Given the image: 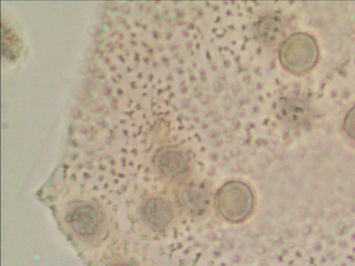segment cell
Returning a JSON list of instances; mask_svg holds the SVG:
<instances>
[{"label":"cell","mask_w":355,"mask_h":266,"mask_svg":"<svg viewBox=\"0 0 355 266\" xmlns=\"http://www.w3.org/2000/svg\"><path fill=\"white\" fill-rule=\"evenodd\" d=\"M158 170L162 175L180 185L188 183L192 173V161L189 154L176 148H170L158 155Z\"/></svg>","instance_id":"obj_8"},{"label":"cell","mask_w":355,"mask_h":266,"mask_svg":"<svg viewBox=\"0 0 355 266\" xmlns=\"http://www.w3.org/2000/svg\"><path fill=\"white\" fill-rule=\"evenodd\" d=\"M62 218L67 233L83 245L100 242L109 229L105 212L99 205L92 202H76L67 209Z\"/></svg>","instance_id":"obj_1"},{"label":"cell","mask_w":355,"mask_h":266,"mask_svg":"<svg viewBox=\"0 0 355 266\" xmlns=\"http://www.w3.org/2000/svg\"><path fill=\"white\" fill-rule=\"evenodd\" d=\"M279 123L288 132L309 131L318 118V110L310 97L300 93L285 95L277 104Z\"/></svg>","instance_id":"obj_4"},{"label":"cell","mask_w":355,"mask_h":266,"mask_svg":"<svg viewBox=\"0 0 355 266\" xmlns=\"http://www.w3.org/2000/svg\"><path fill=\"white\" fill-rule=\"evenodd\" d=\"M293 33V21L282 12H266L252 24L253 37L266 49L277 51L282 42Z\"/></svg>","instance_id":"obj_5"},{"label":"cell","mask_w":355,"mask_h":266,"mask_svg":"<svg viewBox=\"0 0 355 266\" xmlns=\"http://www.w3.org/2000/svg\"><path fill=\"white\" fill-rule=\"evenodd\" d=\"M139 214L146 226L155 231H164L171 227L176 217V211L172 202L166 198L150 197L141 205Z\"/></svg>","instance_id":"obj_7"},{"label":"cell","mask_w":355,"mask_h":266,"mask_svg":"<svg viewBox=\"0 0 355 266\" xmlns=\"http://www.w3.org/2000/svg\"><path fill=\"white\" fill-rule=\"evenodd\" d=\"M214 206L222 220L231 224H242L254 212L256 196L248 184L228 180L215 192Z\"/></svg>","instance_id":"obj_3"},{"label":"cell","mask_w":355,"mask_h":266,"mask_svg":"<svg viewBox=\"0 0 355 266\" xmlns=\"http://www.w3.org/2000/svg\"><path fill=\"white\" fill-rule=\"evenodd\" d=\"M214 195L204 184H182L178 192V204L180 210L190 218H201L207 214L214 205Z\"/></svg>","instance_id":"obj_6"},{"label":"cell","mask_w":355,"mask_h":266,"mask_svg":"<svg viewBox=\"0 0 355 266\" xmlns=\"http://www.w3.org/2000/svg\"><path fill=\"white\" fill-rule=\"evenodd\" d=\"M106 266H136L135 263L126 259H115V260L107 263Z\"/></svg>","instance_id":"obj_10"},{"label":"cell","mask_w":355,"mask_h":266,"mask_svg":"<svg viewBox=\"0 0 355 266\" xmlns=\"http://www.w3.org/2000/svg\"><path fill=\"white\" fill-rule=\"evenodd\" d=\"M277 52L282 68L296 76L309 74L321 59V50L315 37L304 31H293L288 35Z\"/></svg>","instance_id":"obj_2"},{"label":"cell","mask_w":355,"mask_h":266,"mask_svg":"<svg viewBox=\"0 0 355 266\" xmlns=\"http://www.w3.org/2000/svg\"><path fill=\"white\" fill-rule=\"evenodd\" d=\"M342 130L348 139L355 141V104L345 113L342 122Z\"/></svg>","instance_id":"obj_9"}]
</instances>
